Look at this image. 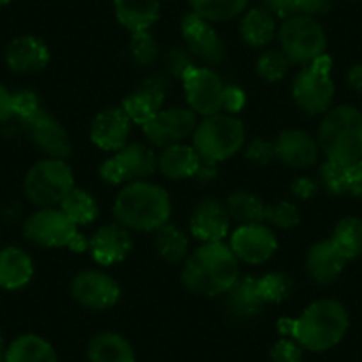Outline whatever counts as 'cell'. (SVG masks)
<instances>
[{
	"instance_id": "cell-3",
	"label": "cell",
	"mask_w": 362,
	"mask_h": 362,
	"mask_svg": "<svg viewBox=\"0 0 362 362\" xmlns=\"http://www.w3.org/2000/svg\"><path fill=\"white\" fill-rule=\"evenodd\" d=\"M170 214L169 192L146 180L127 183L114 201L116 222L134 231H156L169 222Z\"/></svg>"
},
{
	"instance_id": "cell-48",
	"label": "cell",
	"mask_w": 362,
	"mask_h": 362,
	"mask_svg": "<svg viewBox=\"0 0 362 362\" xmlns=\"http://www.w3.org/2000/svg\"><path fill=\"white\" fill-rule=\"evenodd\" d=\"M332 8V0H302L300 8H298V15L305 16H320L325 15Z\"/></svg>"
},
{
	"instance_id": "cell-31",
	"label": "cell",
	"mask_w": 362,
	"mask_h": 362,
	"mask_svg": "<svg viewBox=\"0 0 362 362\" xmlns=\"http://www.w3.org/2000/svg\"><path fill=\"white\" fill-rule=\"evenodd\" d=\"M155 249L167 263H180L189 254V238L183 229L167 222L155 231Z\"/></svg>"
},
{
	"instance_id": "cell-29",
	"label": "cell",
	"mask_w": 362,
	"mask_h": 362,
	"mask_svg": "<svg viewBox=\"0 0 362 362\" xmlns=\"http://www.w3.org/2000/svg\"><path fill=\"white\" fill-rule=\"evenodd\" d=\"M240 36L252 48H263L277 36L276 16L267 8H252L240 22Z\"/></svg>"
},
{
	"instance_id": "cell-15",
	"label": "cell",
	"mask_w": 362,
	"mask_h": 362,
	"mask_svg": "<svg viewBox=\"0 0 362 362\" xmlns=\"http://www.w3.org/2000/svg\"><path fill=\"white\" fill-rule=\"evenodd\" d=\"M22 127L27 137L50 158L64 160L71 153V141L66 128L45 109L22 119Z\"/></svg>"
},
{
	"instance_id": "cell-2",
	"label": "cell",
	"mask_w": 362,
	"mask_h": 362,
	"mask_svg": "<svg viewBox=\"0 0 362 362\" xmlns=\"http://www.w3.org/2000/svg\"><path fill=\"white\" fill-rule=\"evenodd\" d=\"M240 279L238 257L226 243H203L185 259L181 281L189 291L221 297Z\"/></svg>"
},
{
	"instance_id": "cell-8",
	"label": "cell",
	"mask_w": 362,
	"mask_h": 362,
	"mask_svg": "<svg viewBox=\"0 0 362 362\" xmlns=\"http://www.w3.org/2000/svg\"><path fill=\"white\" fill-rule=\"evenodd\" d=\"M277 37L291 64L308 66L325 55L327 34L313 16H288L277 29Z\"/></svg>"
},
{
	"instance_id": "cell-4",
	"label": "cell",
	"mask_w": 362,
	"mask_h": 362,
	"mask_svg": "<svg viewBox=\"0 0 362 362\" xmlns=\"http://www.w3.org/2000/svg\"><path fill=\"white\" fill-rule=\"evenodd\" d=\"M316 141L327 160L341 163L362 160V112L350 105L330 109L323 114Z\"/></svg>"
},
{
	"instance_id": "cell-6",
	"label": "cell",
	"mask_w": 362,
	"mask_h": 362,
	"mask_svg": "<svg viewBox=\"0 0 362 362\" xmlns=\"http://www.w3.org/2000/svg\"><path fill=\"white\" fill-rule=\"evenodd\" d=\"M75 189V176L64 160L45 158L34 163L25 174L23 190L27 199L40 208H55Z\"/></svg>"
},
{
	"instance_id": "cell-18",
	"label": "cell",
	"mask_w": 362,
	"mask_h": 362,
	"mask_svg": "<svg viewBox=\"0 0 362 362\" xmlns=\"http://www.w3.org/2000/svg\"><path fill=\"white\" fill-rule=\"evenodd\" d=\"M132 250H134V238L130 229L121 226L119 222L102 226L89 240L90 256L103 267L121 263L130 256Z\"/></svg>"
},
{
	"instance_id": "cell-39",
	"label": "cell",
	"mask_w": 362,
	"mask_h": 362,
	"mask_svg": "<svg viewBox=\"0 0 362 362\" xmlns=\"http://www.w3.org/2000/svg\"><path fill=\"white\" fill-rule=\"evenodd\" d=\"M264 221L279 229H291L300 224V211L290 201L264 204Z\"/></svg>"
},
{
	"instance_id": "cell-26",
	"label": "cell",
	"mask_w": 362,
	"mask_h": 362,
	"mask_svg": "<svg viewBox=\"0 0 362 362\" xmlns=\"http://www.w3.org/2000/svg\"><path fill=\"white\" fill-rule=\"evenodd\" d=\"M201 156L194 149V146L189 144H174L169 146L158 156V170L169 180H190L196 176L199 169Z\"/></svg>"
},
{
	"instance_id": "cell-50",
	"label": "cell",
	"mask_w": 362,
	"mask_h": 362,
	"mask_svg": "<svg viewBox=\"0 0 362 362\" xmlns=\"http://www.w3.org/2000/svg\"><path fill=\"white\" fill-rule=\"evenodd\" d=\"M218 170H217V163L214 162H208V160L201 158L199 163V169L196 173V180H199V183H211V181L217 177Z\"/></svg>"
},
{
	"instance_id": "cell-32",
	"label": "cell",
	"mask_w": 362,
	"mask_h": 362,
	"mask_svg": "<svg viewBox=\"0 0 362 362\" xmlns=\"http://www.w3.org/2000/svg\"><path fill=\"white\" fill-rule=\"evenodd\" d=\"M226 210L229 218L240 226L259 224L264 222V204L256 194L247 190H236L226 201Z\"/></svg>"
},
{
	"instance_id": "cell-19",
	"label": "cell",
	"mask_w": 362,
	"mask_h": 362,
	"mask_svg": "<svg viewBox=\"0 0 362 362\" xmlns=\"http://www.w3.org/2000/svg\"><path fill=\"white\" fill-rule=\"evenodd\" d=\"M274 148L276 158L291 169H309L318 162V141L304 130H283L274 141Z\"/></svg>"
},
{
	"instance_id": "cell-1",
	"label": "cell",
	"mask_w": 362,
	"mask_h": 362,
	"mask_svg": "<svg viewBox=\"0 0 362 362\" xmlns=\"http://www.w3.org/2000/svg\"><path fill=\"white\" fill-rule=\"evenodd\" d=\"M350 318L343 304L330 298L313 302L297 320H279V332L297 341L304 350L327 351L346 334Z\"/></svg>"
},
{
	"instance_id": "cell-51",
	"label": "cell",
	"mask_w": 362,
	"mask_h": 362,
	"mask_svg": "<svg viewBox=\"0 0 362 362\" xmlns=\"http://www.w3.org/2000/svg\"><path fill=\"white\" fill-rule=\"evenodd\" d=\"M346 80L348 86H350L355 93H362V64H355L354 68L348 71Z\"/></svg>"
},
{
	"instance_id": "cell-17",
	"label": "cell",
	"mask_w": 362,
	"mask_h": 362,
	"mask_svg": "<svg viewBox=\"0 0 362 362\" xmlns=\"http://www.w3.org/2000/svg\"><path fill=\"white\" fill-rule=\"evenodd\" d=\"M277 238L270 228L259 222V224L238 226L231 235L229 249L233 250L238 261L249 264L267 263L277 250Z\"/></svg>"
},
{
	"instance_id": "cell-54",
	"label": "cell",
	"mask_w": 362,
	"mask_h": 362,
	"mask_svg": "<svg viewBox=\"0 0 362 362\" xmlns=\"http://www.w3.org/2000/svg\"><path fill=\"white\" fill-rule=\"evenodd\" d=\"M0 290H2V288H0Z\"/></svg>"
},
{
	"instance_id": "cell-14",
	"label": "cell",
	"mask_w": 362,
	"mask_h": 362,
	"mask_svg": "<svg viewBox=\"0 0 362 362\" xmlns=\"http://www.w3.org/2000/svg\"><path fill=\"white\" fill-rule=\"evenodd\" d=\"M181 36L194 59L210 66H217L224 61L226 47L217 30L208 20L201 18L196 13H189L181 22Z\"/></svg>"
},
{
	"instance_id": "cell-34",
	"label": "cell",
	"mask_w": 362,
	"mask_h": 362,
	"mask_svg": "<svg viewBox=\"0 0 362 362\" xmlns=\"http://www.w3.org/2000/svg\"><path fill=\"white\" fill-rule=\"evenodd\" d=\"M61 210L73 221V224L89 226L98 218V204L87 190L73 189L61 203Z\"/></svg>"
},
{
	"instance_id": "cell-45",
	"label": "cell",
	"mask_w": 362,
	"mask_h": 362,
	"mask_svg": "<svg viewBox=\"0 0 362 362\" xmlns=\"http://www.w3.org/2000/svg\"><path fill=\"white\" fill-rule=\"evenodd\" d=\"M245 107V93L238 86L226 83L224 93H222V110L221 112L228 116H235Z\"/></svg>"
},
{
	"instance_id": "cell-22",
	"label": "cell",
	"mask_w": 362,
	"mask_h": 362,
	"mask_svg": "<svg viewBox=\"0 0 362 362\" xmlns=\"http://www.w3.org/2000/svg\"><path fill=\"white\" fill-rule=\"evenodd\" d=\"M4 57L11 71L30 75L47 68L50 62V50L40 37L20 36L8 45Z\"/></svg>"
},
{
	"instance_id": "cell-43",
	"label": "cell",
	"mask_w": 362,
	"mask_h": 362,
	"mask_svg": "<svg viewBox=\"0 0 362 362\" xmlns=\"http://www.w3.org/2000/svg\"><path fill=\"white\" fill-rule=\"evenodd\" d=\"M245 158L249 162H252L254 165H268L272 160L276 158V148H274V142H268L264 139H254L252 142H249L245 149Z\"/></svg>"
},
{
	"instance_id": "cell-49",
	"label": "cell",
	"mask_w": 362,
	"mask_h": 362,
	"mask_svg": "<svg viewBox=\"0 0 362 362\" xmlns=\"http://www.w3.org/2000/svg\"><path fill=\"white\" fill-rule=\"evenodd\" d=\"M15 117L13 110V93L0 83V121H9Z\"/></svg>"
},
{
	"instance_id": "cell-46",
	"label": "cell",
	"mask_w": 362,
	"mask_h": 362,
	"mask_svg": "<svg viewBox=\"0 0 362 362\" xmlns=\"http://www.w3.org/2000/svg\"><path fill=\"white\" fill-rule=\"evenodd\" d=\"M320 187H322V183H320L316 177L302 176V177H298V180L293 181V185H291V192H293V196H297L298 199L308 201V199H313V197L320 192Z\"/></svg>"
},
{
	"instance_id": "cell-11",
	"label": "cell",
	"mask_w": 362,
	"mask_h": 362,
	"mask_svg": "<svg viewBox=\"0 0 362 362\" xmlns=\"http://www.w3.org/2000/svg\"><path fill=\"white\" fill-rule=\"evenodd\" d=\"M189 109L197 116H214L222 110L224 86L221 76L208 66H194L181 78Z\"/></svg>"
},
{
	"instance_id": "cell-42",
	"label": "cell",
	"mask_w": 362,
	"mask_h": 362,
	"mask_svg": "<svg viewBox=\"0 0 362 362\" xmlns=\"http://www.w3.org/2000/svg\"><path fill=\"white\" fill-rule=\"evenodd\" d=\"M40 109H41L40 96H37L34 90L22 89L13 93V110H15L16 117L25 119V117L33 116V114Z\"/></svg>"
},
{
	"instance_id": "cell-20",
	"label": "cell",
	"mask_w": 362,
	"mask_h": 362,
	"mask_svg": "<svg viewBox=\"0 0 362 362\" xmlns=\"http://www.w3.org/2000/svg\"><path fill=\"white\" fill-rule=\"evenodd\" d=\"M229 218L226 204L217 199L199 201L190 217V233L201 243L222 242L229 231Z\"/></svg>"
},
{
	"instance_id": "cell-21",
	"label": "cell",
	"mask_w": 362,
	"mask_h": 362,
	"mask_svg": "<svg viewBox=\"0 0 362 362\" xmlns=\"http://www.w3.org/2000/svg\"><path fill=\"white\" fill-rule=\"evenodd\" d=\"M132 132L130 117L123 109H107L100 112L90 124V142L103 151L116 153L128 144Z\"/></svg>"
},
{
	"instance_id": "cell-10",
	"label": "cell",
	"mask_w": 362,
	"mask_h": 362,
	"mask_svg": "<svg viewBox=\"0 0 362 362\" xmlns=\"http://www.w3.org/2000/svg\"><path fill=\"white\" fill-rule=\"evenodd\" d=\"M78 228L61 208H41L34 211L23 224V235L34 245L45 249H61L69 247Z\"/></svg>"
},
{
	"instance_id": "cell-53",
	"label": "cell",
	"mask_w": 362,
	"mask_h": 362,
	"mask_svg": "<svg viewBox=\"0 0 362 362\" xmlns=\"http://www.w3.org/2000/svg\"><path fill=\"white\" fill-rule=\"evenodd\" d=\"M9 2H11V0H0V8H2V6H6V4H9Z\"/></svg>"
},
{
	"instance_id": "cell-44",
	"label": "cell",
	"mask_w": 362,
	"mask_h": 362,
	"mask_svg": "<svg viewBox=\"0 0 362 362\" xmlns=\"http://www.w3.org/2000/svg\"><path fill=\"white\" fill-rule=\"evenodd\" d=\"M344 194L362 199V160L344 163L343 196Z\"/></svg>"
},
{
	"instance_id": "cell-9",
	"label": "cell",
	"mask_w": 362,
	"mask_h": 362,
	"mask_svg": "<svg viewBox=\"0 0 362 362\" xmlns=\"http://www.w3.org/2000/svg\"><path fill=\"white\" fill-rule=\"evenodd\" d=\"M156 169H158V158L153 149L141 142H132L100 165V176L110 185H121V183L127 185L132 181L148 180L156 173Z\"/></svg>"
},
{
	"instance_id": "cell-40",
	"label": "cell",
	"mask_w": 362,
	"mask_h": 362,
	"mask_svg": "<svg viewBox=\"0 0 362 362\" xmlns=\"http://www.w3.org/2000/svg\"><path fill=\"white\" fill-rule=\"evenodd\" d=\"M163 66L165 73H169L173 78L181 80L190 68L196 66V59L187 47H174L163 54Z\"/></svg>"
},
{
	"instance_id": "cell-37",
	"label": "cell",
	"mask_w": 362,
	"mask_h": 362,
	"mask_svg": "<svg viewBox=\"0 0 362 362\" xmlns=\"http://www.w3.org/2000/svg\"><path fill=\"white\" fill-rule=\"evenodd\" d=\"M291 61L283 50H267L257 57L256 71L267 82H279L290 69Z\"/></svg>"
},
{
	"instance_id": "cell-24",
	"label": "cell",
	"mask_w": 362,
	"mask_h": 362,
	"mask_svg": "<svg viewBox=\"0 0 362 362\" xmlns=\"http://www.w3.org/2000/svg\"><path fill=\"white\" fill-rule=\"evenodd\" d=\"M267 302L257 288L256 277H242L224 293V309L235 320H250L261 315Z\"/></svg>"
},
{
	"instance_id": "cell-12",
	"label": "cell",
	"mask_w": 362,
	"mask_h": 362,
	"mask_svg": "<svg viewBox=\"0 0 362 362\" xmlns=\"http://www.w3.org/2000/svg\"><path fill=\"white\" fill-rule=\"evenodd\" d=\"M71 297L76 304L90 311H105L119 302L121 288L105 272H80L71 281Z\"/></svg>"
},
{
	"instance_id": "cell-33",
	"label": "cell",
	"mask_w": 362,
	"mask_h": 362,
	"mask_svg": "<svg viewBox=\"0 0 362 362\" xmlns=\"http://www.w3.org/2000/svg\"><path fill=\"white\" fill-rule=\"evenodd\" d=\"M330 240L337 247V250L346 257V261L358 257L362 254V218H341L334 228Z\"/></svg>"
},
{
	"instance_id": "cell-47",
	"label": "cell",
	"mask_w": 362,
	"mask_h": 362,
	"mask_svg": "<svg viewBox=\"0 0 362 362\" xmlns=\"http://www.w3.org/2000/svg\"><path fill=\"white\" fill-rule=\"evenodd\" d=\"M300 2L302 0H263L264 8L274 16H281V18L298 15Z\"/></svg>"
},
{
	"instance_id": "cell-41",
	"label": "cell",
	"mask_w": 362,
	"mask_h": 362,
	"mask_svg": "<svg viewBox=\"0 0 362 362\" xmlns=\"http://www.w3.org/2000/svg\"><path fill=\"white\" fill-rule=\"evenodd\" d=\"M270 362H304V348L291 337H283L272 346Z\"/></svg>"
},
{
	"instance_id": "cell-13",
	"label": "cell",
	"mask_w": 362,
	"mask_h": 362,
	"mask_svg": "<svg viewBox=\"0 0 362 362\" xmlns=\"http://www.w3.org/2000/svg\"><path fill=\"white\" fill-rule=\"evenodd\" d=\"M197 127V114L183 107L162 109L151 121L142 127L146 139L153 146L169 148V146L181 144L187 137H192Z\"/></svg>"
},
{
	"instance_id": "cell-38",
	"label": "cell",
	"mask_w": 362,
	"mask_h": 362,
	"mask_svg": "<svg viewBox=\"0 0 362 362\" xmlns=\"http://www.w3.org/2000/svg\"><path fill=\"white\" fill-rule=\"evenodd\" d=\"M130 55L132 61L141 68L155 64L160 57V47L155 37L149 34V30H141V33H132L130 40Z\"/></svg>"
},
{
	"instance_id": "cell-30",
	"label": "cell",
	"mask_w": 362,
	"mask_h": 362,
	"mask_svg": "<svg viewBox=\"0 0 362 362\" xmlns=\"http://www.w3.org/2000/svg\"><path fill=\"white\" fill-rule=\"evenodd\" d=\"M4 362H59V358L50 341L37 334H23L9 344Z\"/></svg>"
},
{
	"instance_id": "cell-52",
	"label": "cell",
	"mask_w": 362,
	"mask_h": 362,
	"mask_svg": "<svg viewBox=\"0 0 362 362\" xmlns=\"http://www.w3.org/2000/svg\"><path fill=\"white\" fill-rule=\"evenodd\" d=\"M6 350H8V346H6L4 336H2V332H0V362H4V357H6Z\"/></svg>"
},
{
	"instance_id": "cell-16",
	"label": "cell",
	"mask_w": 362,
	"mask_h": 362,
	"mask_svg": "<svg viewBox=\"0 0 362 362\" xmlns=\"http://www.w3.org/2000/svg\"><path fill=\"white\" fill-rule=\"evenodd\" d=\"M167 89H169V78L163 73H153L124 98L121 109L130 117L132 123L144 127L162 110Z\"/></svg>"
},
{
	"instance_id": "cell-25",
	"label": "cell",
	"mask_w": 362,
	"mask_h": 362,
	"mask_svg": "<svg viewBox=\"0 0 362 362\" xmlns=\"http://www.w3.org/2000/svg\"><path fill=\"white\" fill-rule=\"evenodd\" d=\"M34 276V263L20 247H6L0 250V288L20 290L27 286Z\"/></svg>"
},
{
	"instance_id": "cell-27",
	"label": "cell",
	"mask_w": 362,
	"mask_h": 362,
	"mask_svg": "<svg viewBox=\"0 0 362 362\" xmlns=\"http://www.w3.org/2000/svg\"><path fill=\"white\" fill-rule=\"evenodd\" d=\"M116 18L130 33L149 30L160 16V0H114Z\"/></svg>"
},
{
	"instance_id": "cell-35",
	"label": "cell",
	"mask_w": 362,
	"mask_h": 362,
	"mask_svg": "<svg viewBox=\"0 0 362 362\" xmlns=\"http://www.w3.org/2000/svg\"><path fill=\"white\" fill-rule=\"evenodd\" d=\"M249 0H190L192 13L208 22H228L245 11Z\"/></svg>"
},
{
	"instance_id": "cell-5",
	"label": "cell",
	"mask_w": 362,
	"mask_h": 362,
	"mask_svg": "<svg viewBox=\"0 0 362 362\" xmlns=\"http://www.w3.org/2000/svg\"><path fill=\"white\" fill-rule=\"evenodd\" d=\"M245 135V127L238 117L218 112L197 123L192 134V146L203 160L221 163L243 148Z\"/></svg>"
},
{
	"instance_id": "cell-23",
	"label": "cell",
	"mask_w": 362,
	"mask_h": 362,
	"mask_svg": "<svg viewBox=\"0 0 362 362\" xmlns=\"http://www.w3.org/2000/svg\"><path fill=\"white\" fill-rule=\"evenodd\" d=\"M344 264H346V257L337 250L332 240L316 242L309 249L308 261H305V268H308V274L311 276V279L316 284H322V286H329V284L336 283L341 274H343Z\"/></svg>"
},
{
	"instance_id": "cell-36",
	"label": "cell",
	"mask_w": 362,
	"mask_h": 362,
	"mask_svg": "<svg viewBox=\"0 0 362 362\" xmlns=\"http://www.w3.org/2000/svg\"><path fill=\"white\" fill-rule=\"evenodd\" d=\"M257 288L267 304H279L291 295L293 281L283 272H270L257 279Z\"/></svg>"
},
{
	"instance_id": "cell-28",
	"label": "cell",
	"mask_w": 362,
	"mask_h": 362,
	"mask_svg": "<svg viewBox=\"0 0 362 362\" xmlns=\"http://www.w3.org/2000/svg\"><path fill=\"white\" fill-rule=\"evenodd\" d=\"M89 362H135V350L130 341L117 332H100L87 346Z\"/></svg>"
},
{
	"instance_id": "cell-7",
	"label": "cell",
	"mask_w": 362,
	"mask_h": 362,
	"mask_svg": "<svg viewBox=\"0 0 362 362\" xmlns=\"http://www.w3.org/2000/svg\"><path fill=\"white\" fill-rule=\"evenodd\" d=\"M330 71L332 59L325 54L311 64L304 66L295 76L291 96L302 112L309 116L329 112L334 102V82Z\"/></svg>"
}]
</instances>
